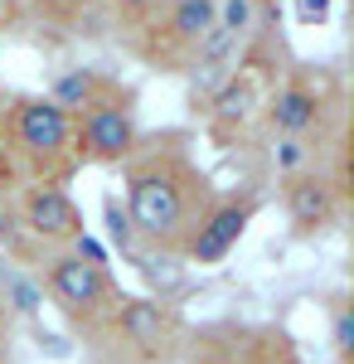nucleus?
I'll return each mask as SVG.
<instances>
[{
    "instance_id": "39448f33",
    "label": "nucleus",
    "mask_w": 354,
    "mask_h": 364,
    "mask_svg": "<svg viewBox=\"0 0 354 364\" xmlns=\"http://www.w3.org/2000/svg\"><path fill=\"white\" fill-rule=\"evenodd\" d=\"M39 287H44L49 306L87 340L102 331V321L112 316L117 296H122V287H117L107 262H102V257H82V252H73V248L49 252V257L39 262Z\"/></svg>"
},
{
    "instance_id": "a211bd4d",
    "label": "nucleus",
    "mask_w": 354,
    "mask_h": 364,
    "mask_svg": "<svg viewBox=\"0 0 354 364\" xmlns=\"http://www.w3.org/2000/svg\"><path fill=\"white\" fill-rule=\"evenodd\" d=\"M335 15V0H296V20L301 25H326Z\"/></svg>"
},
{
    "instance_id": "423d86ee",
    "label": "nucleus",
    "mask_w": 354,
    "mask_h": 364,
    "mask_svg": "<svg viewBox=\"0 0 354 364\" xmlns=\"http://www.w3.org/2000/svg\"><path fill=\"white\" fill-rule=\"evenodd\" d=\"M92 345H107L117 360L127 364H170L185 345V321L165 296H117L112 316Z\"/></svg>"
},
{
    "instance_id": "f257e3e1",
    "label": "nucleus",
    "mask_w": 354,
    "mask_h": 364,
    "mask_svg": "<svg viewBox=\"0 0 354 364\" xmlns=\"http://www.w3.org/2000/svg\"><path fill=\"white\" fill-rule=\"evenodd\" d=\"M117 170H122V209L136 228V243L146 252L180 257L204 209L218 199L214 175L194 156V132L190 127L141 132L136 151Z\"/></svg>"
},
{
    "instance_id": "ddd939ff",
    "label": "nucleus",
    "mask_w": 354,
    "mask_h": 364,
    "mask_svg": "<svg viewBox=\"0 0 354 364\" xmlns=\"http://www.w3.org/2000/svg\"><path fill=\"white\" fill-rule=\"evenodd\" d=\"M286 336L257 326H214L194 336V364H286Z\"/></svg>"
},
{
    "instance_id": "9b49d317",
    "label": "nucleus",
    "mask_w": 354,
    "mask_h": 364,
    "mask_svg": "<svg viewBox=\"0 0 354 364\" xmlns=\"http://www.w3.org/2000/svg\"><path fill=\"white\" fill-rule=\"evenodd\" d=\"M262 97H267V83L252 73V68H233V78L214 92V102L204 107V132H209V141L214 146H223V151H233V146H243L247 132L257 127V112H262Z\"/></svg>"
},
{
    "instance_id": "2eb2a0df",
    "label": "nucleus",
    "mask_w": 354,
    "mask_h": 364,
    "mask_svg": "<svg viewBox=\"0 0 354 364\" xmlns=\"http://www.w3.org/2000/svg\"><path fill=\"white\" fill-rule=\"evenodd\" d=\"M330 350L335 364H354V301L345 291L330 296Z\"/></svg>"
},
{
    "instance_id": "20e7f679",
    "label": "nucleus",
    "mask_w": 354,
    "mask_h": 364,
    "mask_svg": "<svg viewBox=\"0 0 354 364\" xmlns=\"http://www.w3.org/2000/svg\"><path fill=\"white\" fill-rule=\"evenodd\" d=\"M218 20V0H161L146 20L117 29V44L156 78H185Z\"/></svg>"
},
{
    "instance_id": "dca6fc26",
    "label": "nucleus",
    "mask_w": 354,
    "mask_h": 364,
    "mask_svg": "<svg viewBox=\"0 0 354 364\" xmlns=\"http://www.w3.org/2000/svg\"><path fill=\"white\" fill-rule=\"evenodd\" d=\"M102 219H107V238H112V248L122 252L127 262L141 252V243H136V228H132V219H127V209H122V199L117 195H107L102 199Z\"/></svg>"
},
{
    "instance_id": "9d476101",
    "label": "nucleus",
    "mask_w": 354,
    "mask_h": 364,
    "mask_svg": "<svg viewBox=\"0 0 354 364\" xmlns=\"http://www.w3.org/2000/svg\"><path fill=\"white\" fill-rule=\"evenodd\" d=\"M10 199H15V214H20L25 233L44 252L73 248L82 233H87L78 199L68 195L63 185H20V190H10Z\"/></svg>"
},
{
    "instance_id": "6ab92c4d",
    "label": "nucleus",
    "mask_w": 354,
    "mask_h": 364,
    "mask_svg": "<svg viewBox=\"0 0 354 364\" xmlns=\"http://www.w3.org/2000/svg\"><path fill=\"white\" fill-rule=\"evenodd\" d=\"M247 5H252L257 15H262V10H281V0H247Z\"/></svg>"
},
{
    "instance_id": "6e6552de",
    "label": "nucleus",
    "mask_w": 354,
    "mask_h": 364,
    "mask_svg": "<svg viewBox=\"0 0 354 364\" xmlns=\"http://www.w3.org/2000/svg\"><path fill=\"white\" fill-rule=\"evenodd\" d=\"M281 185V209H286V224H291V238H326L345 224L350 214V190L340 180H330L321 166L296 170Z\"/></svg>"
},
{
    "instance_id": "f03ea898",
    "label": "nucleus",
    "mask_w": 354,
    "mask_h": 364,
    "mask_svg": "<svg viewBox=\"0 0 354 364\" xmlns=\"http://www.w3.org/2000/svg\"><path fill=\"white\" fill-rule=\"evenodd\" d=\"M73 122L58 112L44 92L10 87L5 132H0V190L10 185H63L78 175Z\"/></svg>"
},
{
    "instance_id": "4468645a",
    "label": "nucleus",
    "mask_w": 354,
    "mask_h": 364,
    "mask_svg": "<svg viewBox=\"0 0 354 364\" xmlns=\"http://www.w3.org/2000/svg\"><path fill=\"white\" fill-rule=\"evenodd\" d=\"M112 83H117V73H107L102 63H63V68H54V78H49V87H44V97L73 122V117L87 112Z\"/></svg>"
},
{
    "instance_id": "0eeeda50",
    "label": "nucleus",
    "mask_w": 354,
    "mask_h": 364,
    "mask_svg": "<svg viewBox=\"0 0 354 364\" xmlns=\"http://www.w3.org/2000/svg\"><path fill=\"white\" fill-rule=\"evenodd\" d=\"M141 141V87L117 78V83L73 117V151L78 166H122Z\"/></svg>"
},
{
    "instance_id": "f3484780",
    "label": "nucleus",
    "mask_w": 354,
    "mask_h": 364,
    "mask_svg": "<svg viewBox=\"0 0 354 364\" xmlns=\"http://www.w3.org/2000/svg\"><path fill=\"white\" fill-rule=\"evenodd\" d=\"M102 5H107V20L122 29V25H136V20H146V15H151L161 0H102Z\"/></svg>"
},
{
    "instance_id": "1a4fd4ad",
    "label": "nucleus",
    "mask_w": 354,
    "mask_h": 364,
    "mask_svg": "<svg viewBox=\"0 0 354 364\" xmlns=\"http://www.w3.org/2000/svg\"><path fill=\"white\" fill-rule=\"evenodd\" d=\"M257 209H262V195L243 185V190H218V199L204 209V219L199 228L190 233V243L180 252V262H194V267H218L228 252L243 243L247 224L257 219Z\"/></svg>"
},
{
    "instance_id": "f8f14e48",
    "label": "nucleus",
    "mask_w": 354,
    "mask_h": 364,
    "mask_svg": "<svg viewBox=\"0 0 354 364\" xmlns=\"http://www.w3.org/2000/svg\"><path fill=\"white\" fill-rule=\"evenodd\" d=\"M107 25V5L102 0H20L15 29H29L49 44H68V39H92Z\"/></svg>"
},
{
    "instance_id": "aec40b11",
    "label": "nucleus",
    "mask_w": 354,
    "mask_h": 364,
    "mask_svg": "<svg viewBox=\"0 0 354 364\" xmlns=\"http://www.w3.org/2000/svg\"><path fill=\"white\" fill-rule=\"evenodd\" d=\"M5 102H10V87H0V132H5Z\"/></svg>"
},
{
    "instance_id": "7ed1b4c3",
    "label": "nucleus",
    "mask_w": 354,
    "mask_h": 364,
    "mask_svg": "<svg viewBox=\"0 0 354 364\" xmlns=\"http://www.w3.org/2000/svg\"><path fill=\"white\" fill-rule=\"evenodd\" d=\"M350 97H345V78L326 68V63H306L296 58L262 97L257 112V136H306L326 141L350 127Z\"/></svg>"
}]
</instances>
